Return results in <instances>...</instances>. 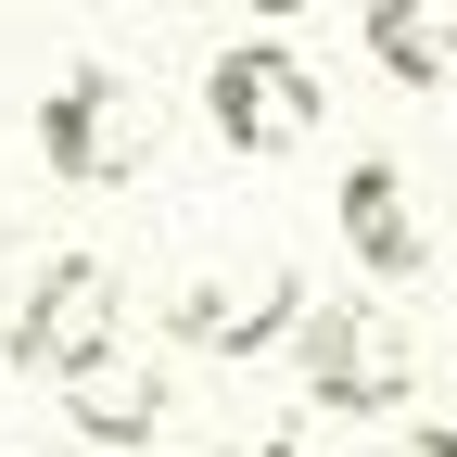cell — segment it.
Masks as SVG:
<instances>
[{
    "label": "cell",
    "mask_w": 457,
    "mask_h": 457,
    "mask_svg": "<svg viewBox=\"0 0 457 457\" xmlns=\"http://www.w3.org/2000/svg\"><path fill=\"white\" fill-rule=\"evenodd\" d=\"M26 267H38V242H26V228H13V204H0V305H13V293H26Z\"/></svg>",
    "instance_id": "cell-9"
},
{
    "label": "cell",
    "mask_w": 457,
    "mask_h": 457,
    "mask_svg": "<svg viewBox=\"0 0 457 457\" xmlns=\"http://www.w3.org/2000/svg\"><path fill=\"white\" fill-rule=\"evenodd\" d=\"M153 153H165L153 77H128V64H64V77L38 89V165H51V179H77V191H140Z\"/></svg>",
    "instance_id": "cell-1"
},
{
    "label": "cell",
    "mask_w": 457,
    "mask_h": 457,
    "mask_svg": "<svg viewBox=\"0 0 457 457\" xmlns=\"http://www.w3.org/2000/svg\"><path fill=\"white\" fill-rule=\"evenodd\" d=\"M420 394V330L394 318V305H305V407L330 420H394Z\"/></svg>",
    "instance_id": "cell-2"
},
{
    "label": "cell",
    "mask_w": 457,
    "mask_h": 457,
    "mask_svg": "<svg viewBox=\"0 0 457 457\" xmlns=\"http://www.w3.org/2000/svg\"><path fill=\"white\" fill-rule=\"evenodd\" d=\"M305 330V267L293 254H228V267H191L179 305H165V343L191 356H267V343Z\"/></svg>",
    "instance_id": "cell-3"
},
{
    "label": "cell",
    "mask_w": 457,
    "mask_h": 457,
    "mask_svg": "<svg viewBox=\"0 0 457 457\" xmlns=\"http://www.w3.org/2000/svg\"><path fill=\"white\" fill-rule=\"evenodd\" d=\"M369 64L394 89H445L457 77V0H369Z\"/></svg>",
    "instance_id": "cell-8"
},
{
    "label": "cell",
    "mask_w": 457,
    "mask_h": 457,
    "mask_svg": "<svg viewBox=\"0 0 457 457\" xmlns=\"http://www.w3.org/2000/svg\"><path fill=\"white\" fill-rule=\"evenodd\" d=\"M51 394H64L77 445H128V457L153 445V420H165V407H179V394H165V369H153V343H128V330H114L77 381H51Z\"/></svg>",
    "instance_id": "cell-7"
},
{
    "label": "cell",
    "mask_w": 457,
    "mask_h": 457,
    "mask_svg": "<svg viewBox=\"0 0 457 457\" xmlns=\"http://www.w3.org/2000/svg\"><path fill=\"white\" fill-rule=\"evenodd\" d=\"M204 128H216L228 153H254V165L305 153V140H318V64L279 51V38H228L216 64H204Z\"/></svg>",
    "instance_id": "cell-4"
},
{
    "label": "cell",
    "mask_w": 457,
    "mask_h": 457,
    "mask_svg": "<svg viewBox=\"0 0 457 457\" xmlns=\"http://www.w3.org/2000/svg\"><path fill=\"white\" fill-rule=\"evenodd\" d=\"M242 13H254V26H293V13H318V0H242Z\"/></svg>",
    "instance_id": "cell-11"
},
{
    "label": "cell",
    "mask_w": 457,
    "mask_h": 457,
    "mask_svg": "<svg viewBox=\"0 0 457 457\" xmlns=\"http://www.w3.org/2000/svg\"><path fill=\"white\" fill-rule=\"evenodd\" d=\"M394 457H457V432L432 420V432H407V445H394Z\"/></svg>",
    "instance_id": "cell-10"
},
{
    "label": "cell",
    "mask_w": 457,
    "mask_h": 457,
    "mask_svg": "<svg viewBox=\"0 0 457 457\" xmlns=\"http://www.w3.org/2000/svg\"><path fill=\"white\" fill-rule=\"evenodd\" d=\"M330 228H343V254H356L381 293H407V279L432 267V228H420V191H407V165L394 153H356L343 165V191H330Z\"/></svg>",
    "instance_id": "cell-6"
},
{
    "label": "cell",
    "mask_w": 457,
    "mask_h": 457,
    "mask_svg": "<svg viewBox=\"0 0 457 457\" xmlns=\"http://www.w3.org/2000/svg\"><path fill=\"white\" fill-rule=\"evenodd\" d=\"M114 330H128V318H114V267H102V254H38L26 293L0 305V343H13L26 381H77Z\"/></svg>",
    "instance_id": "cell-5"
}]
</instances>
